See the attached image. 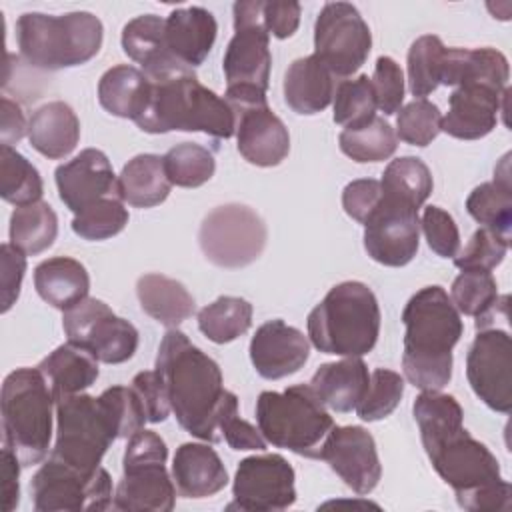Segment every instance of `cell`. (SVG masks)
<instances>
[{
	"instance_id": "1",
	"label": "cell",
	"mask_w": 512,
	"mask_h": 512,
	"mask_svg": "<svg viewBox=\"0 0 512 512\" xmlns=\"http://www.w3.org/2000/svg\"><path fill=\"white\" fill-rule=\"evenodd\" d=\"M412 412L422 446L458 504L470 512L510 510L512 488L502 478L496 456L464 428L458 400L440 390H422Z\"/></svg>"
},
{
	"instance_id": "2",
	"label": "cell",
	"mask_w": 512,
	"mask_h": 512,
	"mask_svg": "<svg viewBox=\"0 0 512 512\" xmlns=\"http://www.w3.org/2000/svg\"><path fill=\"white\" fill-rule=\"evenodd\" d=\"M156 372L178 424L204 442H218L224 420L238 414V398L224 388L220 366L184 332L170 328L158 348Z\"/></svg>"
},
{
	"instance_id": "3",
	"label": "cell",
	"mask_w": 512,
	"mask_h": 512,
	"mask_svg": "<svg viewBox=\"0 0 512 512\" xmlns=\"http://www.w3.org/2000/svg\"><path fill=\"white\" fill-rule=\"evenodd\" d=\"M406 380L420 390H442L452 378V348L464 324L442 286L418 290L402 310Z\"/></svg>"
},
{
	"instance_id": "4",
	"label": "cell",
	"mask_w": 512,
	"mask_h": 512,
	"mask_svg": "<svg viewBox=\"0 0 512 512\" xmlns=\"http://www.w3.org/2000/svg\"><path fill=\"white\" fill-rule=\"evenodd\" d=\"M150 84L148 104L134 122L140 130L148 134H166L172 130L204 132L224 140L236 134L232 106L226 98L202 86L194 72Z\"/></svg>"
},
{
	"instance_id": "5",
	"label": "cell",
	"mask_w": 512,
	"mask_h": 512,
	"mask_svg": "<svg viewBox=\"0 0 512 512\" xmlns=\"http://www.w3.org/2000/svg\"><path fill=\"white\" fill-rule=\"evenodd\" d=\"M306 326L316 350L336 356H364L378 342L380 306L364 282H340L310 310Z\"/></svg>"
},
{
	"instance_id": "6",
	"label": "cell",
	"mask_w": 512,
	"mask_h": 512,
	"mask_svg": "<svg viewBox=\"0 0 512 512\" xmlns=\"http://www.w3.org/2000/svg\"><path fill=\"white\" fill-rule=\"evenodd\" d=\"M104 40V28L92 12L50 16L26 12L16 20L20 56L40 70H64L92 60Z\"/></svg>"
},
{
	"instance_id": "7",
	"label": "cell",
	"mask_w": 512,
	"mask_h": 512,
	"mask_svg": "<svg viewBox=\"0 0 512 512\" xmlns=\"http://www.w3.org/2000/svg\"><path fill=\"white\" fill-rule=\"evenodd\" d=\"M2 432L22 466L40 464L50 448L54 396L38 368H16L2 384Z\"/></svg>"
},
{
	"instance_id": "8",
	"label": "cell",
	"mask_w": 512,
	"mask_h": 512,
	"mask_svg": "<svg viewBox=\"0 0 512 512\" xmlns=\"http://www.w3.org/2000/svg\"><path fill=\"white\" fill-rule=\"evenodd\" d=\"M256 422L264 440L306 458H318L334 420L310 384H294L284 392L266 390L256 400Z\"/></svg>"
},
{
	"instance_id": "9",
	"label": "cell",
	"mask_w": 512,
	"mask_h": 512,
	"mask_svg": "<svg viewBox=\"0 0 512 512\" xmlns=\"http://www.w3.org/2000/svg\"><path fill=\"white\" fill-rule=\"evenodd\" d=\"M262 0L236 2L234 36L224 52L222 68L226 76V102L236 108L266 102L270 80V34L262 18Z\"/></svg>"
},
{
	"instance_id": "10",
	"label": "cell",
	"mask_w": 512,
	"mask_h": 512,
	"mask_svg": "<svg viewBox=\"0 0 512 512\" xmlns=\"http://www.w3.org/2000/svg\"><path fill=\"white\" fill-rule=\"evenodd\" d=\"M56 404V444L50 458L84 472L100 466L102 456L116 440L100 398L72 394Z\"/></svg>"
},
{
	"instance_id": "11",
	"label": "cell",
	"mask_w": 512,
	"mask_h": 512,
	"mask_svg": "<svg viewBox=\"0 0 512 512\" xmlns=\"http://www.w3.org/2000/svg\"><path fill=\"white\" fill-rule=\"evenodd\" d=\"M268 240L264 220L244 204L216 206L200 224L198 244L208 262L220 268H244L260 258Z\"/></svg>"
},
{
	"instance_id": "12",
	"label": "cell",
	"mask_w": 512,
	"mask_h": 512,
	"mask_svg": "<svg viewBox=\"0 0 512 512\" xmlns=\"http://www.w3.org/2000/svg\"><path fill=\"white\" fill-rule=\"evenodd\" d=\"M62 328L70 344L86 350L98 362L122 364L138 348V330L128 320L116 316L98 298H84L64 310Z\"/></svg>"
},
{
	"instance_id": "13",
	"label": "cell",
	"mask_w": 512,
	"mask_h": 512,
	"mask_svg": "<svg viewBox=\"0 0 512 512\" xmlns=\"http://www.w3.org/2000/svg\"><path fill=\"white\" fill-rule=\"evenodd\" d=\"M34 510H106L112 506L110 474L98 466L92 472L78 470L60 460L48 458L30 482Z\"/></svg>"
},
{
	"instance_id": "14",
	"label": "cell",
	"mask_w": 512,
	"mask_h": 512,
	"mask_svg": "<svg viewBox=\"0 0 512 512\" xmlns=\"http://www.w3.org/2000/svg\"><path fill=\"white\" fill-rule=\"evenodd\" d=\"M370 48L372 34L356 6L350 2H328L322 6L314 24V56L334 76H352L366 62Z\"/></svg>"
},
{
	"instance_id": "15",
	"label": "cell",
	"mask_w": 512,
	"mask_h": 512,
	"mask_svg": "<svg viewBox=\"0 0 512 512\" xmlns=\"http://www.w3.org/2000/svg\"><path fill=\"white\" fill-rule=\"evenodd\" d=\"M232 494L234 502L228 510H286L296 502L294 468L280 454L248 456L236 468Z\"/></svg>"
},
{
	"instance_id": "16",
	"label": "cell",
	"mask_w": 512,
	"mask_h": 512,
	"mask_svg": "<svg viewBox=\"0 0 512 512\" xmlns=\"http://www.w3.org/2000/svg\"><path fill=\"white\" fill-rule=\"evenodd\" d=\"M466 376L474 394L492 410H512V342L500 328L480 330L466 356Z\"/></svg>"
},
{
	"instance_id": "17",
	"label": "cell",
	"mask_w": 512,
	"mask_h": 512,
	"mask_svg": "<svg viewBox=\"0 0 512 512\" xmlns=\"http://www.w3.org/2000/svg\"><path fill=\"white\" fill-rule=\"evenodd\" d=\"M418 210L382 194L378 208L364 224V248L368 256L384 266H406L418 252Z\"/></svg>"
},
{
	"instance_id": "18",
	"label": "cell",
	"mask_w": 512,
	"mask_h": 512,
	"mask_svg": "<svg viewBox=\"0 0 512 512\" xmlns=\"http://www.w3.org/2000/svg\"><path fill=\"white\" fill-rule=\"evenodd\" d=\"M324 460L358 496L370 494L382 476L376 442L362 426H334L320 446Z\"/></svg>"
},
{
	"instance_id": "19",
	"label": "cell",
	"mask_w": 512,
	"mask_h": 512,
	"mask_svg": "<svg viewBox=\"0 0 512 512\" xmlns=\"http://www.w3.org/2000/svg\"><path fill=\"white\" fill-rule=\"evenodd\" d=\"M58 196L64 206L78 214L104 198H120L118 176L108 156L98 148H86L54 172Z\"/></svg>"
},
{
	"instance_id": "20",
	"label": "cell",
	"mask_w": 512,
	"mask_h": 512,
	"mask_svg": "<svg viewBox=\"0 0 512 512\" xmlns=\"http://www.w3.org/2000/svg\"><path fill=\"white\" fill-rule=\"evenodd\" d=\"M236 140L240 156L262 168L278 166L290 152V134L268 102L236 108Z\"/></svg>"
},
{
	"instance_id": "21",
	"label": "cell",
	"mask_w": 512,
	"mask_h": 512,
	"mask_svg": "<svg viewBox=\"0 0 512 512\" xmlns=\"http://www.w3.org/2000/svg\"><path fill=\"white\" fill-rule=\"evenodd\" d=\"M308 356V338L284 320L264 322L250 340L252 366L266 380H280L298 372Z\"/></svg>"
},
{
	"instance_id": "22",
	"label": "cell",
	"mask_w": 512,
	"mask_h": 512,
	"mask_svg": "<svg viewBox=\"0 0 512 512\" xmlns=\"http://www.w3.org/2000/svg\"><path fill=\"white\" fill-rule=\"evenodd\" d=\"M508 88L504 92L490 86L466 84L458 86L448 98V114L442 116L440 132L460 140H478L488 136L496 122L498 112L504 108Z\"/></svg>"
},
{
	"instance_id": "23",
	"label": "cell",
	"mask_w": 512,
	"mask_h": 512,
	"mask_svg": "<svg viewBox=\"0 0 512 512\" xmlns=\"http://www.w3.org/2000/svg\"><path fill=\"white\" fill-rule=\"evenodd\" d=\"M120 42L124 54L140 64L144 76L150 82L192 72L170 54L164 36V18L156 14H142L132 18L122 28Z\"/></svg>"
},
{
	"instance_id": "24",
	"label": "cell",
	"mask_w": 512,
	"mask_h": 512,
	"mask_svg": "<svg viewBox=\"0 0 512 512\" xmlns=\"http://www.w3.org/2000/svg\"><path fill=\"white\" fill-rule=\"evenodd\" d=\"M112 508L124 512H170L176 504V486L162 462L122 466Z\"/></svg>"
},
{
	"instance_id": "25",
	"label": "cell",
	"mask_w": 512,
	"mask_h": 512,
	"mask_svg": "<svg viewBox=\"0 0 512 512\" xmlns=\"http://www.w3.org/2000/svg\"><path fill=\"white\" fill-rule=\"evenodd\" d=\"M218 24L210 10L202 6L176 8L164 20V36L170 54L186 68L200 66L216 40Z\"/></svg>"
},
{
	"instance_id": "26",
	"label": "cell",
	"mask_w": 512,
	"mask_h": 512,
	"mask_svg": "<svg viewBox=\"0 0 512 512\" xmlns=\"http://www.w3.org/2000/svg\"><path fill=\"white\" fill-rule=\"evenodd\" d=\"M172 480L184 498H208L228 484V472L208 444L186 442L176 448L172 460Z\"/></svg>"
},
{
	"instance_id": "27",
	"label": "cell",
	"mask_w": 512,
	"mask_h": 512,
	"mask_svg": "<svg viewBox=\"0 0 512 512\" xmlns=\"http://www.w3.org/2000/svg\"><path fill=\"white\" fill-rule=\"evenodd\" d=\"M508 60L496 48H446L440 84L490 86L504 92L508 84Z\"/></svg>"
},
{
	"instance_id": "28",
	"label": "cell",
	"mask_w": 512,
	"mask_h": 512,
	"mask_svg": "<svg viewBox=\"0 0 512 512\" xmlns=\"http://www.w3.org/2000/svg\"><path fill=\"white\" fill-rule=\"evenodd\" d=\"M368 384V366L360 356H344L338 362H326L310 380L312 392L334 412L354 410L364 398Z\"/></svg>"
},
{
	"instance_id": "29",
	"label": "cell",
	"mask_w": 512,
	"mask_h": 512,
	"mask_svg": "<svg viewBox=\"0 0 512 512\" xmlns=\"http://www.w3.org/2000/svg\"><path fill=\"white\" fill-rule=\"evenodd\" d=\"M334 98V74L314 54L294 60L284 74V100L296 112L312 116Z\"/></svg>"
},
{
	"instance_id": "30",
	"label": "cell",
	"mask_w": 512,
	"mask_h": 512,
	"mask_svg": "<svg viewBox=\"0 0 512 512\" xmlns=\"http://www.w3.org/2000/svg\"><path fill=\"white\" fill-rule=\"evenodd\" d=\"M28 140L36 152L50 160L66 158L80 140V120L66 102H48L32 114Z\"/></svg>"
},
{
	"instance_id": "31",
	"label": "cell",
	"mask_w": 512,
	"mask_h": 512,
	"mask_svg": "<svg viewBox=\"0 0 512 512\" xmlns=\"http://www.w3.org/2000/svg\"><path fill=\"white\" fill-rule=\"evenodd\" d=\"M508 154L494 170V180L476 186L466 198L468 214L506 242L512 236V184Z\"/></svg>"
},
{
	"instance_id": "32",
	"label": "cell",
	"mask_w": 512,
	"mask_h": 512,
	"mask_svg": "<svg viewBox=\"0 0 512 512\" xmlns=\"http://www.w3.org/2000/svg\"><path fill=\"white\" fill-rule=\"evenodd\" d=\"M34 288L44 302L64 312L88 298L90 276L78 260L54 256L34 268Z\"/></svg>"
},
{
	"instance_id": "33",
	"label": "cell",
	"mask_w": 512,
	"mask_h": 512,
	"mask_svg": "<svg viewBox=\"0 0 512 512\" xmlns=\"http://www.w3.org/2000/svg\"><path fill=\"white\" fill-rule=\"evenodd\" d=\"M136 296L140 308L168 328H176L196 310L194 296L182 282L156 272L138 278Z\"/></svg>"
},
{
	"instance_id": "34",
	"label": "cell",
	"mask_w": 512,
	"mask_h": 512,
	"mask_svg": "<svg viewBox=\"0 0 512 512\" xmlns=\"http://www.w3.org/2000/svg\"><path fill=\"white\" fill-rule=\"evenodd\" d=\"M36 368L48 380L54 402L84 392L96 382L100 374L98 360L70 342L50 352Z\"/></svg>"
},
{
	"instance_id": "35",
	"label": "cell",
	"mask_w": 512,
	"mask_h": 512,
	"mask_svg": "<svg viewBox=\"0 0 512 512\" xmlns=\"http://www.w3.org/2000/svg\"><path fill=\"white\" fill-rule=\"evenodd\" d=\"M150 86L142 70L118 64L102 74L98 82V102L112 116L136 122L148 104Z\"/></svg>"
},
{
	"instance_id": "36",
	"label": "cell",
	"mask_w": 512,
	"mask_h": 512,
	"mask_svg": "<svg viewBox=\"0 0 512 512\" xmlns=\"http://www.w3.org/2000/svg\"><path fill=\"white\" fill-rule=\"evenodd\" d=\"M170 180L164 160L158 154H138L128 160L118 174L120 198L134 208H152L162 204L170 194Z\"/></svg>"
},
{
	"instance_id": "37",
	"label": "cell",
	"mask_w": 512,
	"mask_h": 512,
	"mask_svg": "<svg viewBox=\"0 0 512 512\" xmlns=\"http://www.w3.org/2000/svg\"><path fill=\"white\" fill-rule=\"evenodd\" d=\"M450 300L458 312L476 318V330H484L498 308L508 306V296H498L496 280L486 270H462L452 282Z\"/></svg>"
},
{
	"instance_id": "38",
	"label": "cell",
	"mask_w": 512,
	"mask_h": 512,
	"mask_svg": "<svg viewBox=\"0 0 512 512\" xmlns=\"http://www.w3.org/2000/svg\"><path fill=\"white\" fill-rule=\"evenodd\" d=\"M58 234V216L48 202L18 206L10 216V244L26 256L48 250Z\"/></svg>"
},
{
	"instance_id": "39",
	"label": "cell",
	"mask_w": 512,
	"mask_h": 512,
	"mask_svg": "<svg viewBox=\"0 0 512 512\" xmlns=\"http://www.w3.org/2000/svg\"><path fill=\"white\" fill-rule=\"evenodd\" d=\"M380 186L384 196L400 200L418 210L430 196L434 182L430 168L420 158L402 156L386 166Z\"/></svg>"
},
{
	"instance_id": "40",
	"label": "cell",
	"mask_w": 512,
	"mask_h": 512,
	"mask_svg": "<svg viewBox=\"0 0 512 512\" xmlns=\"http://www.w3.org/2000/svg\"><path fill=\"white\" fill-rule=\"evenodd\" d=\"M252 326V304L238 296H220L198 312L200 332L214 344H226Z\"/></svg>"
},
{
	"instance_id": "41",
	"label": "cell",
	"mask_w": 512,
	"mask_h": 512,
	"mask_svg": "<svg viewBox=\"0 0 512 512\" xmlns=\"http://www.w3.org/2000/svg\"><path fill=\"white\" fill-rule=\"evenodd\" d=\"M338 144L340 150L354 162H382L396 152L398 136L384 118L374 116L358 128L342 130L338 136Z\"/></svg>"
},
{
	"instance_id": "42",
	"label": "cell",
	"mask_w": 512,
	"mask_h": 512,
	"mask_svg": "<svg viewBox=\"0 0 512 512\" xmlns=\"http://www.w3.org/2000/svg\"><path fill=\"white\" fill-rule=\"evenodd\" d=\"M44 184L36 166L12 146L0 148V196L18 206L40 202Z\"/></svg>"
},
{
	"instance_id": "43",
	"label": "cell",
	"mask_w": 512,
	"mask_h": 512,
	"mask_svg": "<svg viewBox=\"0 0 512 512\" xmlns=\"http://www.w3.org/2000/svg\"><path fill=\"white\" fill-rule=\"evenodd\" d=\"M162 160L170 184L180 188H198L216 172L214 154L194 142L176 144L162 156Z\"/></svg>"
},
{
	"instance_id": "44",
	"label": "cell",
	"mask_w": 512,
	"mask_h": 512,
	"mask_svg": "<svg viewBox=\"0 0 512 512\" xmlns=\"http://www.w3.org/2000/svg\"><path fill=\"white\" fill-rule=\"evenodd\" d=\"M446 46L434 34L416 38L408 50V88L412 96L424 98L440 86Z\"/></svg>"
},
{
	"instance_id": "45",
	"label": "cell",
	"mask_w": 512,
	"mask_h": 512,
	"mask_svg": "<svg viewBox=\"0 0 512 512\" xmlns=\"http://www.w3.org/2000/svg\"><path fill=\"white\" fill-rule=\"evenodd\" d=\"M334 122L344 130L358 128L376 116V96L366 74L352 80H342L334 90Z\"/></svg>"
},
{
	"instance_id": "46",
	"label": "cell",
	"mask_w": 512,
	"mask_h": 512,
	"mask_svg": "<svg viewBox=\"0 0 512 512\" xmlns=\"http://www.w3.org/2000/svg\"><path fill=\"white\" fill-rule=\"evenodd\" d=\"M128 218L130 216H128V210L124 208L122 198L118 196L104 198L84 208L82 212L74 214L72 230L76 236L90 242L106 240L120 234L126 228Z\"/></svg>"
},
{
	"instance_id": "47",
	"label": "cell",
	"mask_w": 512,
	"mask_h": 512,
	"mask_svg": "<svg viewBox=\"0 0 512 512\" xmlns=\"http://www.w3.org/2000/svg\"><path fill=\"white\" fill-rule=\"evenodd\" d=\"M404 394V378L386 368H376L370 374V384L364 398L354 408L364 422H376L390 416L400 404Z\"/></svg>"
},
{
	"instance_id": "48",
	"label": "cell",
	"mask_w": 512,
	"mask_h": 512,
	"mask_svg": "<svg viewBox=\"0 0 512 512\" xmlns=\"http://www.w3.org/2000/svg\"><path fill=\"white\" fill-rule=\"evenodd\" d=\"M442 114L436 104L416 98L402 106L396 116V136L412 146H428L440 134Z\"/></svg>"
},
{
	"instance_id": "49",
	"label": "cell",
	"mask_w": 512,
	"mask_h": 512,
	"mask_svg": "<svg viewBox=\"0 0 512 512\" xmlns=\"http://www.w3.org/2000/svg\"><path fill=\"white\" fill-rule=\"evenodd\" d=\"M98 398L104 406V412L110 420L116 440L130 438L134 432L142 430L144 424L148 422L144 408L140 404V398L132 386L106 388Z\"/></svg>"
},
{
	"instance_id": "50",
	"label": "cell",
	"mask_w": 512,
	"mask_h": 512,
	"mask_svg": "<svg viewBox=\"0 0 512 512\" xmlns=\"http://www.w3.org/2000/svg\"><path fill=\"white\" fill-rule=\"evenodd\" d=\"M508 248H510V242H506L504 238H500L488 228H478L468 240V244L464 246V250L454 256V264L460 270L490 272L504 260Z\"/></svg>"
},
{
	"instance_id": "51",
	"label": "cell",
	"mask_w": 512,
	"mask_h": 512,
	"mask_svg": "<svg viewBox=\"0 0 512 512\" xmlns=\"http://www.w3.org/2000/svg\"><path fill=\"white\" fill-rule=\"evenodd\" d=\"M376 106L384 116L400 110L404 100V72L400 64L390 56H380L374 66V76L370 78Z\"/></svg>"
},
{
	"instance_id": "52",
	"label": "cell",
	"mask_w": 512,
	"mask_h": 512,
	"mask_svg": "<svg viewBox=\"0 0 512 512\" xmlns=\"http://www.w3.org/2000/svg\"><path fill=\"white\" fill-rule=\"evenodd\" d=\"M420 226L432 252L442 258H452L458 254L460 232L452 214H448L440 206H426Z\"/></svg>"
},
{
	"instance_id": "53",
	"label": "cell",
	"mask_w": 512,
	"mask_h": 512,
	"mask_svg": "<svg viewBox=\"0 0 512 512\" xmlns=\"http://www.w3.org/2000/svg\"><path fill=\"white\" fill-rule=\"evenodd\" d=\"M132 388L140 398V404L144 408L148 422L158 424L168 418L172 408H170V400H168V392L162 382V376L156 370L138 372L132 380Z\"/></svg>"
},
{
	"instance_id": "54",
	"label": "cell",
	"mask_w": 512,
	"mask_h": 512,
	"mask_svg": "<svg viewBox=\"0 0 512 512\" xmlns=\"http://www.w3.org/2000/svg\"><path fill=\"white\" fill-rule=\"evenodd\" d=\"M380 200H382V186H380V180H374V178L352 180L342 190L344 212L360 224H366V220L378 208Z\"/></svg>"
},
{
	"instance_id": "55",
	"label": "cell",
	"mask_w": 512,
	"mask_h": 512,
	"mask_svg": "<svg viewBox=\"0 0 512 512\" xmlns=\"http://www.w3.org/2000/svg\"><path fill=\"white\" fill-rule=\"evenodd\" d=\"M26 272V254L14 244L0 246V292H2V314H6L20 296L22 278Z\"/></svg>"
},
{
	"instance_id": "56",
	"label": "cell",
	"mask_w": 512,
	"mask_h": 512,
	"mask_svg": "<svg viewBox=\"0 0 512 512\" xmlns=\"http://www.w3.org/2000/svg\"><path fill=\"white\" fill-rule=\"evenodd\" d=\"M168 448L166 442L152 430H138L128 438L122 466H134V464H154L162 462L166 464Z\"/></svg>"
},
{
	"instance_id": "57",
	"label": "cell",
	"mask_w": 512,
	"mask_h": 512,
	"mask_svg": "<svg viewBox=\"0 0 512 512\" xmlns=\"http://www.w3.org/2000/svg\"><path fill=\"white\" fill-rule=\"evenodd\" d=\"M300 4L294 0H268L262 4V18L268 34L284 40L290 38L300 24Z\"/></svg>"
},
{
	"instance_id": "58",
	"label": "cell",
	"mask_w": 512,
	"mask_h": 512,
	"mask_svg": "<svg viewBox=\"0 0 512 512\" xmlns=\"http://www.w3.org/2000/svg\"><path fill=\"white\" fill-rule=\"evenodd\" d=\"M220 432L232 450H264L266 448V440L262 432L250 422L242 420L238 414L224 420Z\"/></svg>"
},
{
	"instance_id": "59",
	"label": "cell",
	"mask_w": 512,
	"mask_h": 512,
	"mask_svg": "<svg viewBox=\"0 0 512 512\" xmlns=\"http://www.w3.org/2000/svg\"><path fill=\"white\" fill-rule=\"evenodd\" d=\"M20 466L22 464L16 458V454L8 446H2L0 476H2V510L4 512H12L18 506V500H20V486H18Z\"/></svg>"
},
{
	"instance_id": "60",
	"label": "cell",
	"mask_w": 512,
	"mask_h": 512,
	"mask_svg": "<svg viewBox=\"0 0 512 512\" xmlns=\"http://www.w3.org/2000/svg\"><path fill=\"white\" fill-rule=\"evenodd\" d=\"M28 134V122L18 102L2 96L0 100V138L2 144L12 146Z\"/></svg>"
}]
</instances>
